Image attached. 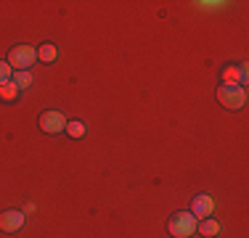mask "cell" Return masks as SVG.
<instances>
[{"label": "cell", "instance_id": "1", "mask_svg": "<svg viewBox=\"0 0 249 238\" xmlns=\"http://www.w3.org/2000/svg\"><path fill=\"white\" fill-rule=\"evenodd\" d=\"M196 225H199V220L194 217L191 212H178V214L170 217L167 230H170L173 238H191L194 233H196Z\"/></svg>", "mask_w": 249, "mask_h": 238}, {"label": "cell", "instance_id": "2", "mask_svg": "<svg viewBox=\"0 0 249 238\" xmlns=\"http://www.w3.org/2000/svg\"><path fill=\"white\" fill-rule=\"evenodd\" d=\"M35 58H37V51H35V48L16 45V48H11V53H8V67L14 71H27L35 64Z\"/></svg>", "mask_w": 249, "mask_h": 238}, {"label": "cell", "instance_id": "3", "mask_svg": "<svg viewBox=\"0 0 249 238\" xmlns=\"http://www.w3.org/2000/svg\"><path fill=\"white\" fill-rule=\"evenodd\" d=\"M217 101L225 106V109L231 111H239L241 106L247 103V93L241 85H220V90H217Z\"/></svg>", "mask_w": 249, "mask_h": 238}, {"label": "cell", "instance_id": "4", "mask_svg": "<svg viewBox=\"0 0 249 238\" xmlns=\"http://www.w3.org/2000/svg\"><path fill=\"white\" fill-rule=\"evenodd\" d=\"M40 130H43V133H48V135H58V133H64V130H67V119H64L61 111L48 109V111H43V114H40Z\"/></svg>", "mask_w": 249, "mask_h": 238}, {"label": "cell", "instance_id": "5", "mask_svg": "<svg viewBox=\"0 0 249 238\" xmlns=\"http://www.w3.org/2000/svg\"><path fill=\"white\" fill-rule=\"evenodd\" d=\"M24 222H27V217H24V212H19V209H8V212L0 214V230H5V233L21 230Z\"/></svg>", "mask_w": 249, "mask_h": 238}, {"label": "cell", "instance_id": "6", "mask_svg": "<svg viewBox=\"0 0 249 238\" xmlns=\"http://www.w3.org/2000/svg\"><path fill=\"white\" fill-rule=\"evenodd\" d=\"M212 212H215V201H212V196L210 193H199V196H194V201H191V214L194 217H201V220H207V217H212Z\"/></svg>", "mask_w": 249, "mask_h": 238}, {"label": "cell", "instance_id": "7", "mask_svg": "<svg viewBox=\"0 0 249 238\" xmlns=\"http://www.w3.org/2000/svg\"><path fill=\"white\" fill-rule=\"evenodd\" d=\"M247 82V67H228L223 71V85H239Z\"/></svg>", "mask_w": 249, "mask_h": 238}, {"label": "cell", "instance_id": "8", "mask_svg": "<svg viewBox=\"0 0 249 238\" xmlns=\"http://www.w3.org/2000/svg\"><path fill=\"white\" fill-rule=\"evenodd\" d=\"M196 233L207 236V238H215L217 233H220V225H217L212 217H207V220H201V222L196 225Z\"/></svg>", "mask_w": 249, "mask_h": 238}, {"label": "cell", "instance_id": "9", "mask_svg": "<svg viewBox=\"0 0 249 238\" xmlns=\"http://www.w3.org/2000/svg\"><path fill=\"white\" fill-rule=\"evenodd\" d=\"M11 82H14L19 90H27V87L32 85V74H29V71H14V74H11Z\"/></svg>", "mask_w": 249, "mask_h": 238}, {"label": "cell", "instance_id": "10", "mask_svg": "<svg viewBox=\"0 0 249 238\" xmlns=\"http://www.w3.org/2000/svg\"><path fill=\"white\" fill-rule=\"evenodd\" d=\"M19 98V87L14 85V82H3V85H0V101H16Z\"/></svg>", "mask_w": 249, "mask_h": 238}, {"label": "cell", "instance_id": "11", "mask_svg": "<svg viewBox=\"0 0 249 238\" xmlns=\"http://www.w3.org/2000/svg\"><path fill=\"white\" fill-rule=\"evenodd\" d=\"M56 56H58V51H56V45H51V43H45V45L37 51V58H40V61H45V64L56 61Z\"/></svg>", "mask_w": 249, "mask_h": 238}, {"label": "cell", "instance_id": "12", "mask_svg": "<svg viewBox=\"0 0 249 238\" xmlns=\"http://www.w3.org/2000/svg\"><path fill=\"white\" fill-rule=\"evenodd\" d=\"M85 133H88V127L82 122H77V119H74V122H67V135H72V138H82Z\"/></svg>", "mask_w": 249, "mask_h": 238}, {"label": "cell", "instance_id": "13", "mask_svg": "<svg viewBox=\"0 0 249 238\" xmlns=\"http://www.w3.org/2000/svg\"><path fill=\"white\" fill-rule=\"evenodd\" d=\"M11 74H14V69L8 67V61H0V85H3V82H8Z\"/></svg>", "mask_w": 249, "mask_h": 238}]
</instances>
